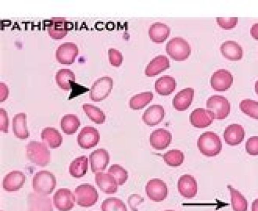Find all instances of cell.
Here are the masks:
<instances>
[{
    "instance_id": "cell-1",
    "label": "cell",
    "mask_w": 258,
    "mask_h": 211,
    "mask_svg": "<svg viewBox=\"0 0 258 211\" xmlns=\"http://www.w3.org/2000/svg\"><path fill=\"white\" fill-rule=\"evenodd\" d=\"M200 152L206 156H215L220 153L222 144L219 136L212 131L202 133L197 141Z\"/></svg>"
},
{
    "instance_id": "cell-2",
    "label": "cell",
    "mask_w": 258,
    "mask_h": 211,
    "mask_svg": "<svg viewBox=\"0 0 258 211\" xmlns=\"http://www.w3.org/2000/svg\"><path fill=\"white\" fill-rule=\"evenodd\" d=\"M27 159L36 166L44 167L50 161V152L44 143L31 141L26 145Z\"/></svg>"
},
{
    "instance_id": "cell-3",
    "label": "cell",
    "mask_w": 258,
    "mask_h": 211,
    "mask_svg": "<svg viewBox=\"0 0 258 211\" xmlns=\"http://www.w3.org/2000/svg\"><path fill=\"white\" fill-rule=\"evenodd\" d=\"M56 184L55 176L47 171L36 173L32 180V187L35 192L44 195L51 194L55 189Z\"/></svg>"
},
{
    "instance_id": "cell-4",
    "label": "cell",
    "mask_w": 258,
    "mask_h": 211,
    "mask_svg": "<svg viewBox=\"0 0 258 211\" xmlns=\"http://www.w3.org/2000/svg\"><path fill=\"white\" fill-rule=\"evenodd\" d=\"M166 51L171 58L176 61L186 60L191 53V48L185 39L173 37L166 44Z\"/></svg>"
},
{
    "instance_id": "cell-5",
    "label": "cell",
    "mask_w": 258,
    "mask_h": 211,
    "mask_svg": "<svg viewBox=\"0 0 258 211\" xmlns=\"http://www.w3.org/2000/svg\"><path fill=\"white\" fill-rule=\"evenodd\" d=\"M74 193L77 204L85 207L95 204L99 197L95 188L89 184L78 186L75 188Z\"/></svg>"
},
{
    "instance_id": "cell-6",
    "label": "cell",
    "mask_w": 258,
    "mask_h": 211,
    "mask_svg": "<svg viewBox=\"0 0 258 211\" xmlns=\"http://www.w3.org/2000/svg\"><path fill=\"white\" fill-rule=\"evenodd\" d=\"M206 107L213 113L215 119L218 120L225 119L230 111V102L222 95H214L210 97L207 100Z\"/></svg>"
},
{
    "instance_id": "cell-7",
    "label": "cell",
    "mask_w": 258,
    "mask_h": 211,
    "mask_svg": "<svg viewBox=\"0 0 258 211\" xmlns=\"http://www.w3.org/2000/svg\"><path fill=\"white\" fill-rule=\"evenodd\" d=\"M113 88V80L110 77L103 76L96 80L92 85L90 98L94 101H101L106 98Z\"/></svg>"
},
{
    "instance_id": "cell-8",
    "label": "cell",
    "mask_w": 258,
    "mask_h": 211,
    "mask_svg": "<svg viewBox=\"0 0 258 211\" xmlns=\"http://www.w3.org/2000/svg\"><path fill=\"white\" fill-rule=\"evenodd\" d=\"M145 191L148 197L155 202L164 200L168 194V188L166 183L158 178L149 180L146 185Z\"/></svg>"
},
{
    "instance_id": "cell-9",
    "label": "cell",
    "mask_w": 258,
    "mask_h": 211,
    "mask_svg": "<svg viewBox=\"0 0 258 211\" xmlns=\"http://www.w3.org/2000/svg\"><path fill=\"white\" fill-rule=\"evenodd\" d=\"M27 206V211H53L50 198L35 192L28 195Z\"/></svg>"
},
{
    "instance_id": "cell-10",
    "label": "cell",
    "mask_w": 258,
    "mask_h": 211,
    "mask_svg": "<svg viewBox=\"0 0 258 211\" xmlns=\"http://www.w3.org/2000/svg\"><path fill=\"white\" fill-rule=\"evenodd\" d=\"M75 196L72 191L65 188L58 189L53 197L56 208L60 211H69L74 206Z\"/></svg>"
},
{
    "instance_id": "cell-11",
    "label": "cell",
    "mask_w": 258,
    "mask_h": 211,
    "mask_svg": "<svg viewBox=\"0 0 258 211\" xmlns=\"http://www.w3.org/2000/svg\"><path fill=\"white\" fill-rule=\"evenodd\" d=\"M100 136L98 131L93 127L86 126L79 133L77 141L84 149H90L97 145Z\"/></svg>"
},
{
    "instance_id": "cell-12",
    "label": "cell",
    "mask_w": 258,
    "mask_h": 211,
    "mask_svg": "<svg viewBox=\"0 0 258 211\" xmlns=\"http://www.w3.org/2000/svg\"><path fill=\"white\" fill-rule=\"evenodd\" d=\"M79 53V49L76 44L73 42H65L60 44L57 48L55 57L57 61L61 64H72Z\"/></svg>"
},
{
    "instance_id": "cell-13",
    "label": "cell",
    "mask_w": 258,
    "mask_h": 211,
    "mask_svg": "<svg viewBox=\"0 0 258 211\" xmlns=\"http://www.w3.org/2000/svg\"><path fill=\"white\" fill-rule=\"evenodd\" d=\"M211 85L216 91H223L228 89L233 82L231 73L225 69L215 71L211 78Z\"/></svg>"
},
{
    "instance_id": "cell-14",
    "label": "cell",
    "mask_w": 258,
    "mask_h": 211,
    "mask_svg": "<svg viewBox=\"0 0 258 211\" xmlns=\"http://www.w3.org/2000/svg\"><path fill=\"white\" fill-rule=\"evenodd\" d=\"M110 156L104 148H98L89 155L91 170L93 173L101 172L105 170L109 163Z\"/></svg>"
},
{
    "instance_id": "cell-15",
    "label": "cell",
    "mask_w": 258,
    "mask_h": 211,
    "mask_svg": "<svg viewBox=\"0 0 258 211\" xmlns=\"http://www.w3.org/2000/svg\"><path fill=\"white\" fill-rule=\"evenodd\" d=\"M215 119L213 113L204 108L194 110L189 116L191 124L197 128H205L210 126Z\"/></svg>"
},
{
    "instance_id": "cell-16",
    "label": "cell",
    "mask_w": 258,
    "mask_h": 211,
    "mask_svg": "<svg viewBox=\"0 0 258 211\" xmlns=\"http://www.w3.org/2000/svg\"><path fill=\"white\" fill-rule=\"evenodd\" d=\"M177 186L179 193L186 198H192L197 193V182L190 175H182L178 180Z\"/></svg>"
},
{
    "instance_id": "cell-17",
    "label": "cell",
    "mask_w": 258,
    "mask_h": 211,
    "mask_svg": "<svg viewBox=\"0 0 258 211\" xmlns=\"http://www.w3.org/2000/svg\"><path fill=\"white\" fill-rule=\"evenodd\" d=\"M172 140L171 133L163 128L153 131L150 137V142L152 147L156 150H162L166 148Z\"/></svg>"
},
{
    "instance_id": "cell-18",
    "label": "cell",
    "mask_w": 258,
    "mask_h": 211,
    "mask_svg": "<svg viewBox=\"0 0 258 211\" xmlns=\"http://www.w3.org/2000/svg\"><path fill=\"white\" fill-rule=\"evenodd\" d=\"M25 180L26 177L23 173L19 171H13L4 177L3 186L7 191H16L23 187Z\"/></svg>"
},
{
    "instance_id": "cell-19",
    "label": "cell",
    "mask_w": 258,
    "mask_h": 211,
    "mask_svg": "<svg viewBox=\"0 0 258 211\" xmlns=\"http://www.w3.org/2000/svg\"><path fill=\"white\" fill-rule=\"evenodd\" d=\"M245 131L241 125L232 124L227 126L224 132V139L225 142L230 146L239 144L243 140Z\"/></svg>"
},
{
    "instance_id": "cell-20",
    "label": "cell",
    "mask_w": 258,
    "mask_h": 211,
    "mask_svg": "<svg viewBox=\"0 0 258 211\" xmlns=\"http://www.w3.org/2000/svg\"><path fill=\"white\" fill-rule=\"evenodd\" d=\"M68 22L64 18H52L49 20L47 31L50 36L54 39L64 37L68 31Z\"/></svg>"
},
{
    "instance_id": "cell-21",
    "label": "cell",
    "mask_w": 258,
    "mask_h": 211,
    "mask_svg": "<svg viewBox=\"0 0 258 211\" xmlns=\"http://www.w3.org/2000/svg\"><path fill=\"white\" fill-rule=\"evenodd\" d=\"M164 116L163 107L161 105L153 104L144 112L142 120L146 125L152 127L159 124L163 120Z\"/></svg>"
},
{
    "instance_id": "cell-22",
    "label": "cell",
    "mask_w": 258,
    "mask_h": 211,
    "mask_svg": "<svg viewBox=\"0 0 258 211\" xmlns=\"http://www.w3.org/2000/svg\"><path fill=\"white\" fill-rule=\"evenodd\" d=\"M194 96V89L190 87L185 88L179 91L173 97L172 104L178 111L187 110L191 104Z\"/></svg>"
},
{
    "instance_id": "cell-23",
    "label": "cell",
    "mask_w": 258,
    "mask_h": 211,
    "mask_svg": "<svg viewBox=\"0 0 258 211\" xmlns=\"http://www.w3.org/2000/svg\"><path fill=\"white\" fill-rule=\"evenodd\" d=\"M95 182L100 190L106 194H114L117 191V183L114 177L109 173H96Z\"/></svg>"
},
{
    "instance_id": "cell-24",
    "label": "cell",
    "mask_w": 258,
    "mask_h": 211,
    "mask_svg": "<svg viewBox=\"0 0 258 211\" xmlns=\"http://www.w3.org/2000/svg\"><path fill=\"white\" fill-rule=\"evenodd\" d=\"M170 67V62L167 57L159 55L156 57L148 64L145 69V75L148 77H153Z\"/></svg>"
},
{
    "instance_id": "cell-25",
    "label": "cell",
    "mask_w": 258,
    "mask_h": 211,
    "mask_svg": "<svg viewBox=\"0 0 258 211\" xmlns=\"http://www.w3.org/2000/svg\"><path fill=\"white\" fill-rule=\"evenodd\" d=\"M222 55L231 61H238L242 59L243 50L241 46L236 41L228 40L224 42L220 46Z\"/></svg>"
},
{
    "instance_id": "cell-26",
    "label": "cell",
    "mask_w": 258,
    "mask_h": 211,
    "mask_svg": "<svg viewBox=\"0 0 258 211\" xmlns=\"http://www.w3.org/2000/svg\"><path fill=\"white\" fill-rule=\"evenodd\" d=\"M170 33V27L165 24L156 22L151 25L148 34L151 40L155 43L164 42Z\"/></svg>"
},
{
    "instance_id": "cell-27",
    "label": "cell",
    "mask_w": 258,
    "mask_h": 211,
    "mask_svg": "<svg viewBox=\"0 0 258 211\" xmlns=\"http://www.w3.org/2000/svg\"><path fill=\"white\" fill-rule=\"evenodd\" d=\"M13 131L15 136L20 139H25L30 136L27 128V115L24 113H20L13 118Z\"/></svg>"
},
{
    "instance_id": "cell-28",
    "label": "cell",
    "mask_w": 258,
    "mask_h": 211,
    "mask_svg": "<svg viewBox=\"0 0 258 211\" xmlns=\"http://www.w3.org/2000/svg\"><path fill=\"white\" fill-rule=\"evenodd\" d=\"M41 138L43 143L52 149L59 147L62 142V137L59 132L52 127L43 129L41 133Z\"/></svg>"
},
{
    "instance_id": "cell-29",
    "label": "cell",
    "mask_w": 258,
    "mask_h": 211,
    "mask_svg": "<svg viewBox=\"0 0 258 211\" xmlns=\"http://www.w3.org/2000/svg\"><path fill=\"white\" fill-rule=\"evenodd\" d=\"M176 82L175 79L168 75L158 78L155 83V89L161 95H168L175 90Z\"/></svg>"
},
{
    "instance_id": "cell-30",
    "label": "cell",
    "mask_w": 258,
    "mask_h": 211,
    "mask_svg": "<svg viewBox=\"0 0 258 211\" xmlns=\"http://www.w3.org/2000/svg\"><path fill=\"white\" fill-rule=\"evenodd\" d=\"M88 170V158L83 155L75 159L70 164L69 172L70 175L76 178L83 177Z\"/></svg>"
},
{
    "instance_id": "cell-31",
    "label": "cell",
    "mask_w": 258,
    "mask_h": 211,
    "mask_svg": "<svg viewBox=\"0 0 258 211\" xmlns=\"http://www.w3.org/2000/svg\"><path fill=\"white\" fill-rule=\"evenodd\" d=\"M55 81L58 86L62 89L68 91L72 88L71 82L75 81V75L69 69H61L56 73Z\"/></svg>"
},
{
    "instance_id": "cell-32",
    "label": "cell",
    "mask_w": 258,
    "mask_h": 211,
    "mask_svg": "<svg viewBox=\"0 0 258 211\" xmlns=\"http://www.w3.org/2000/svg\"><path fill=\"white\" fill-rule=\"evenodd\" d=\"M80 125L78 117L73 114L64 115L60 121L61 129L67 135H72L76 133Z\"/></svg>"
},
{
    "instance_id": "cell-33",
    "label": "cell",
    "mask_w": 258,
    "mask_h": 211,
    "mask_svg": "<svg viewBox=\"0 0 258 211\" xmlns=\"http://www.w3.org/2000/svg\"><path fill=\"white\" fill-rule=\"evenodd\" d=\"M153 96V93L151 91L137 94L130 99V107L134 110H141L152 100Z\"/></svg>"
},
{
    "instance_id": "cell-34",
    "label": "cell",
    "mask_w": 258,
    "mask_h": 211,
    "mask_svg": "<svg viewBox=\"0 0 258 211\" xmlns=\"http://www.w3.org/2000/svg\"><path fill=\"white\" fill-rule=\"evenodd\" d=\"M227 187L230 192L231 206L233 210L234 211H247V202L245 198L231 185H227Z\"/></svg>"
},
{
    "instance_id": "cell-35",
    "label": "cell",
    "mask_w": 258,
    "mask_h": 211,
    "mask_svg": "<svg viewBox=\"0 0 258 211\" xmlns=\"http://www.w3.org/2000/svg\"><path fill=\"white\" fill-rule=\"evenodd\" d=\"M83 109L88 118L96 124L104 123L106 116L102 111L99 108L89 103L83 105Z\"/></svg>"
},
{
    "instance_id": "cell-36",
    "label": "cell",
    "mask_w": 258,
    "mask_h": 211,
    "mask_svg": "<svg viewBox=\"0 0 258 211\" xmlns=\"http://www.w3.org/2000/svg\"><path fill=\"white\" fill-rule=\"evenodd\" d=\"M163 157L165 163L173 167L180 166L183 163L184 159L183 153L177 149L168 151L164 153Z\"/></svg>"
},
{
    "instance_id": "cell-37",
    "label": "cell",
    "mask_w": 258,
    "mask_h": 211,
    "mask_svg": "<svg viewBox=\"0 0 258 211\" xmlns=\"http://www.w3.org/2000/svg\"><path fill=\"white\" fill-rule=\"evenodd\" d=\"M102 211H127L124 203L116 197H109L101 204Z\"/></svg>"
},
{
    "instance_id": "cell-38",
    "label": "cell",
    "mask_w": 258,
    "mask_h": 211,
    "mask_svg": "<svg viewBox=\"0 0 258 211\" xmlns=\"http://www.w3.org/2000/svg\"><path fill=\"white\" fill-rule=\"evenodd\" d=\"M239 108L246 115L258 120L257 101L250 99H243L239 103Z\"/></svg>"
},
{
    "instance_id": "cell-39",
    "label": "cell",
    "mask_w": 258,
    "mask_h": 211,
    "mask_svg": "<svg viewBox=\"0 0 258 211\" xmlns=\"http://www.w3.org/2000/svg\"><path fill=\"white\" fill-rule=\"evenodd\" d=\"M108 173L114 177L119 185H123L128 179L127 171L118 164L111 165L108 170Z\"/></svg>"
},
{
    "instance_id": "cell-40",
    "label": "cell",
    "mask_w": 258,
    "mask_h": 211,
    "mask_svg": "<svg viewBox=\"0 0 258 211\" xmlns=\"http://www.w3.org/2000/svg\"><path fill=\"white\" fill-rule=\"evenodd\" d=\"M109 61L111 65L118 67L122 64L123 56L121 53L115 48H109L108 50Z\"/></svg>"
},
{
    "instance_id": "cell-41",
    "label": "cell",
    "mask_w": 258,
    "mask_h": 211,
    "mask_svg": "<svg viewBox=\"0 0 258 211\" xmlns=\"http://www.w3.org/2000/svg\"><path fill=\"white\" fill-rule=\"evenodd\" d=\"M245 150L249 155H258V136H252L247 140L245 143Z\"/></svg>"
},
{
    "instance_id": "cell-42",
    "label": "cell",
    "mask_w": 258,
    "mask_h": 211,
    "mask_svg": "<svg viewBox=\"0 0 258 211\" xmlns=\"http://www.w3.org/2000/svg\"><path fill=\"white\" fill-rule=\"evenodd\" d=\"M218 24L221 28L228 30L234 28L237 23L238 18H217Z\"/></svg>"
},
{
    "instance_id": "cell-43",
    "label": "cell",
    "mask_w": 258,
    "mask_h": 211,
    "mask_svg": "<svg viewBox=\"0 0 258 211\" xmlns=\"http://www.w3.org/2000/svg\"><path fill=\"white\" fill-rule=\"evenodd\" d=\"M1 130L5 133L8 132L9 120L7 112L3 108L0 109Z\"/></svg>"
},
{
    "instance_id": "cell-44",
    "label": "cell",
    "mask_w": 258,
    "mask_h": 211,
    "mask_svg": "<svg viewBox=\"0 0 258 211\" xmlns=\"http://www.w3.org/2000/svg\"><path fill=\"white\" fill-rule=\"evenodd\" d=\"M250 33L253 38L258 40V23H255L251 26Z\"/></svg>"
},
{
    "instance_id": "cell-45",
    "label": "cell",
    "mask_w": 258,
    "mask_h": 211,
    "mask_svg": "<svg viewBox=\"0 0 258 211\" xmlns=\"http://www.w3.org/2000/svg\"><path fill=\"white\" fill-rule=\"evenodd\" d=\"M251 211H258V198L255 199L251 204Z\"/></svg>"
},
{
    "instance_id": "cell-46",
    "label": "cell",
    "mask_w": 258,
    "mask_h": 211,
    "mask_svg": "<svg viewBox=\"0 0 258 211\" xmlns=\"http://www.w3.org/2000/svg\"><path fill=\"white\" fill-rule=\"evenodd\" d=\"M255 91L258 95V80L255 82Z\"/></svg>"
},
{
    "instance_id": "cell-47",
    "label": "cell",
    "mask_w": 258,
    "mask_h": 211,
    "mask_svg": "<svg viewBox=\"0 0 258 211\" xmlns=\"http://www.w3.org/2000/svg\"><path fill=\"white\" fill-rule=\"evenodd\" d=\"M164 211H175V210H171V209H168V210H165Z\"/></svg>"
}]
</instances>
